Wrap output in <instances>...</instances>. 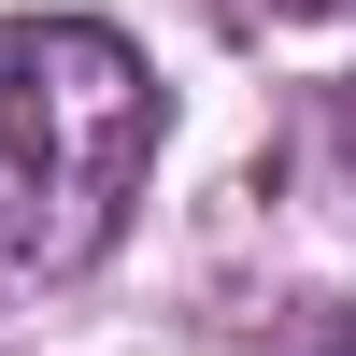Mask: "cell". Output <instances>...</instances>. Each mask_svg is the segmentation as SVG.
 <instances>
[{
  "label": "cell",
  "mask_w": 356,
  "mask_h": 356,
  "mask_svg": "<svg viewBox=\"0 0 356 356\" xmlns=\"http://www.w3.org/2000/svg\"><path fill=\"white\" fill-rule=\"evenodd\" d=\"M157 72L100 15H0V271H86L114 257L143 171H157Z\"/></svg>",
  "instance_id": "6da1fadb"
},
{
  "label": "cell",
  "mask_w": 356,
  "mask_h": 356,
  "mask_svg": "<svg viewBox=\"0 0 356 356\" xmlns=\"http://www.w3.org/2000/svg\"><path fill=\"white\" fill-rule=\"evenodd\" d=\"M328 143H342V171H356V72H342V100H328Z\"/></svg>",
  "instance_id": "7a4b0ae2"
},
{
  "label": "cell",
  "mask_w": 356,
  "mask_h": 356,
  "mask_svg": "<svg viewBox=\"0 0 356 356\" xmlns=\"http://www.w3.org/2000/svg\"><path fill=\"white\" fill-rule=\"evenodd\" d=\"M271 15H356V0H271Z\"/></svg>",
  "instance_id": "3957f363"
}]
</instances>
